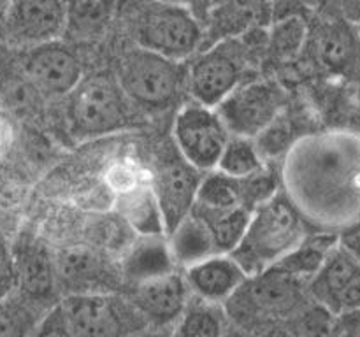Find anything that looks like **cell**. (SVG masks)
I'll list each match as a JSON object with an SVG mask.
<instances>
[{
	"mask_svg": "<svg viewBox=\"0 0 360 337\" xmlns=\"http://www.w3.org/2000/svg\"><path fill=\"white\" fill-rule=\"evenodd\" d=\"M290 202L299 213L329 225L360 220V136L309 137L288 160Z\"/></svg>",
	"mask_w": 360,
	"mask_h": 337,
	"instance_id": "cell-1",
	"label": "cell"
},
{
	"mask_svg": "<svg viewBox=\"0 0 360 337\" xmlns=\"http://www.w3.org/2000/svg\"><path fill=\"white\" fill-rule=\"evenodd\" d=\"M123 16L139 48L171 60L188 58L202 41L192 9L167 0H127Z\"/></svg>",
	"mask_w": 360,
	"mask_h": 337,
	"instance_id": "cell-2",
	"label": "cell"
},
{
	"mask_svg": "<svg viewBox=\"0 0 360 337\" xmlns=\"http://www.w3.org/2000/svg\"><path fill=\"white\" fill-rule=\"evenodd\" d=\"M301 213L288 197H267L250 214L241 241L231 253L248 276L262 272L302 241Z\"/></svg>",
	"mask_w": 360,
	"mask_h": 337,
	"instance_id": "cell-3",
	"label": "cell"
},
{
	"mask_svg": "<svg viewBox=\"0 0 360 337\" xmlns=\"http://www.w3.org/2000/svg\"><path fill=\"white\" fill-rule=\"evenodd\" d=\"M67 97V118L77 136H104L129 123V98L115 76L94 74L83 77Z\"/></svg>",
	"mask_w": 360,
	"mask_h": 337,
	"instance_id": "cell-4",
	"label": "cell"
},
{
	"mask_svg": "<svg viewBox=\"0 0 360 337\" xmlns=\"http://www.w3.org/2000/svg\"><path fill=\"white\" fill-rule=\"evenodd\" d=\"M301 281L276 267L246 277L225 304L239 325H273L271 319L292 315L301 304Z\"/></svg>",
	"mask_w": 360,
	"mask_h": 337,
	"instance_id": "cell-5",
	"label": "cell"
},
{
	"mask_svg": "<svg viewBox=\"0 0 360 337\" xmlns=\"http://www.w3.org/2000/svg\"><path fill=\"white\" fill-rule=\"evenodd\" d=\"M115 77L129 100L144 107H164L178 97L185 72L178 60L137 46L120 58Z\"/></svg>",
	"mask_w": 360,
	"mask_h": 337,
	"instance_id": "cell-6",
	"label": "cell"
},
{
	"mask_svg": "<svg viewBox=\"0 0 360 337\" xmlns=\"http://www.w3.org/2000/svg\"><path fill=\"white\" fill-rule=\"evenodd\" d=\"M174 139L179 154L190 165L200 172H211L218 167L231 133L217 109L192 102L176 116Z\"/></svg>",
	"mask_w": 360,
	"mask_h": 337,
	"instance_id": "cell-7",
	"label": "cell"
},
{
	"mask_svg": "<svg viewBox=\"0 0 360 337\" xmlns=\"http://www.w3.org/2000/svg\"><path fill=\"white\" fill-rule=\"evenodd\" d=\"M283 102L280 88L271 83L238 84L220 104L217 112L236 137L259 136L276 119Z\"/></svg>",
	"mask_w": 360,
	"mask_h": 337,
	"instance_id": "cell-8",
	"label": "cell"
},
{
	"mask_svg": "<svg viewBox=\"0 0 360 337\" xmlns=\"http://www.w3.org/2000/svg\"><path fill=\"white\" fill-rule=\"evenodd\" d=\"M243 69L245 51L238 41L220 42L200 55L186 77L195 102L217 107L238 86Z\"/></svg>",
	"mask_w": 360,
	"mask_h": 337,
	"instance_id": "cell-9",
	"label": "cell"
},
{
	"mask_svg": "<svg viewBox=\"0 0 360 337\" xmlns=\"http://www.w3.org/2000/svg\"><path fill=\"white\" fill-rule=\"evenodd\" d=\"M69 18V0H9L4 27L11 41L27 46L58 41Z\"/></svg>",
	"mask_w": 360,
	"mask_h": 337,
	"instance_id": "cell-10",
	"label": "cell"
},
{
	"mask_svg": "<svg viewBox=\"0 0 360 337\" xmlns=\"http://www.w3.org/2000/svg\"><path fill=\"white\" fill-rule=\"evenodd\" d=\"M309 291L316 304L334 315L360 309V258L354 251L334 248L319 272L311 277Z\"/></svg>",
	"mask_w": 360,
	"mask_h": 337,
	"instance_id": "cell-11",
	"label": "cell"
},
{
	"mask_svg": "<svg viewBox=\"0 0 360 337\" xmlns=\"http://www.w3.org/2000/svg\"><path fill=\"white\" fill-rule=\"evenodd\" d=\"M199 172L183 157L167 158L158 167L153 193L164 221V230L167 234L174 230L179 221L192 211L197 190L202 181Z\"/></svg>",
	"mask_w": 360,
	"mask_h": 337,
	"instance_id": "cell-12",
	"label": "cell"
},
{
	"mask_svg": "<svg viewBox=\"0 0 360 337\" xmlns=\"http://www.w3.org/2000/svg\"><path fill=\"white\" fill-rule=\"evenodd\" d=\"M23 70L32 84L48 95H69L83 79V67L76 53L58 41L30 46Z\"/></svg>",
	"mask_w": 360,
	"mask_h": 337,
	"instance_id": "cell-13",
	"label": "cell"
},
{
	"mask_svg": "<svg viewBox=\"0 0 360 337\" xmlns=\"http://www.w3.org/2000/svg\"><path fill=\"white\" fill-rule=\"evenodd\" d=\"M60 305L74 337H125V318L109 293H70Z\"/></svg>",
	"mask_w": 360,
	"mask_h": 337,
	"instance_id": "cell-14",
	"label": "cell"
},
{
	"mask_svg": "<svg viewBox=\"0 0 360 337\" xmlns=\"http://www.w3.org/2000/svg\"><path fill=\"white\" fill-rule=\"evenodd\" d=\"M132 300L144 318L167 325L178 319L188 305V284L185 276L165 270L137 281Z\"/></svg>",
	"mask_w": 360,
	"mask_h": 337,
	"instance_id": "cell-15",
	"label": "cell"
},
{
	"mask_svg": "<svg viewBox=\"0 0 360 337\" xmlns=\"http://www.w3.org/2000/svg\"><path fill=\"white\" fill-rule=\"evenodd\" d=\"M248 274L231 255H211L188 265L186 284L210 304L227 302L246 281Z\"/></svg>",
	"mask_w": 360,
	"mask_h": 337,
	"instance_id": "cell-16",
	"label": "cell"
},
{
	"mask_svg": "<svg viewBox=\"0 0 360 337\" xmlns=\"http://www.w3.org/2000/svg\"><path fill=\"white\" fill-rule=\"evenodd\" d=\"M190 213L206 225L218 255H231L245 234L252 209L246 206L207 207L195 202Z\"/></svg>",
	"mask_w": 360,
	"mask_h": 337,
	"instance_id": "cell-17",
	"label": "cell"
},
{
	"mask_svg": "<svg viewBox=\"0 0 360 337\" xmlns=\"http://www.w3.org/2000/svg\"><path fill=\"white\" fill-rule=\"evenodd\" d=\"M55 270L72 293H95L108 279L104 265L91 251L69 249L56 260Z\"/></svg>",
	"mask_w": 360,
	"mask_h": 337,
	"instance_id": "cell-18",
	"label": "cell"
},
{
	"mask_svg": "<svg viewBox=\"0 0 360 337\" xmlns=\"http://www.w3.org/2000/svg\"><path fill=\"white\" fill-rule=\"evenodd\" d=\"M14 277L20 279L21 293L30 300H46L55 286V265L41 246H25L18 255Z\"/></svg>",
	"mask_w": 360,
	"mask_h": 337,
	"instance_id": "cell-19",
	"label": "cell"
},
{
	"mask_svg": "<svg viewBox=\"0 0 360 337\" xmlns=\"http://www.w3.org/2000/svg\"><path fill=\"white\" fill-rule=\"evenodd\" d=\"M171 235V251L186 267L211 255H218L206 225L193 213L183 218Z\"/></svg>",
	"mask_w": 360,
	"mask_h": 337,
	"instance_id": "cell-20",
	"label": "cell"
},
{
	"mask_svg": "<svg viewBox=\"0 0 360 337\" xmlns=\"http://www.w3.org/2000/svg\"><path fill=\"white\" fill-rule=\"evenodd\" d=\"M333 241L326 237H313L302 239L294 249L281 256L274 265L283 272L292 274V276L304 279V277H313L319 272L320 267L323 265L329 253L333 251Z\"/></svg>",
	"mask_w": 360,
	"mask_h": 337,
	"instance_id": "cell-21",
	"label": "cell"
},
{
	"mask_svg": "<svg viewBox=\"0 0 360 337\" xmlns=\"http://www.w3.org/2000/svg\"><path fill=\"white\" fill-rule=\"evenodd\" d=\"M320 56L329 67L336 70H347L354 65L360 51L359 35L347 25H330L320 35Z\"/></svg>",
	"mask_w": 360,
	"mask_h": 337,
	"instance_id": "cell-22",
	"label": "cell"
},
{
	"mask_svg": "<svg viewBox=\"0 0 360 337\" xmlns=\"http://www.w3.org/2000/svg\"><path fill=\"white\" fill-rule=\"evenodd\" d=\"M245 179L231 178L220 171L210 174L200 181L195 202L207 207H248L246 199L250 193L245 188Z\"/></svg>",
	"mask_w": 360,
	"mask_h": 337,
	"instance_id": "cell-23",
	"label": "cell"
},
{
	"mask_svg": "<svg viewBox=\"0 0 360 337\" xmlns=\"http://www.w3.org/2000/svg\"><path fill=\"white\" fill-rule=\"evenodd\" d=\"M30 302L34 300L14 290L0 298V337H32L37 325Z\"/></svg>",
	"mask_w": 360,
	"mask_h": 337,
	"instance_id": "cell-24",
	"label": "cell"
},
{
	"mask_svg": "<svg viewBox=\"0 0 360 337\" xmlns=\"http://www.w3.org/2000/svg\"><path fill=\"white\" fill-rule=\"evenodd\" d=\"M262 167V160L257 147L246 137H231L218 161V171L231 178H252Z\"/></svg>",
	"mask_w": 360,
	"mask_h": 337,
	"instance_id": "cell-25",
	"label": "cell"
},
{
	"mask_svg": "<svg viewBox=\"0 0 360 337\" xmlns=\"http://www.w3.org/2000/svg\"><path fill=\"white\" fill-rule=\"evenodd\" d=\"M123 211L130 223L143 234L157 235L164 230V221L153 190H134L127 193L123 199Z\"/></svg>",
	"mask_w": 360,
	"mask_h": 337,
	"instance_id": "cell-26",
	"label": "cell"
},
{
	"mask_svg": "<svg viewBox=\"0 0 360 337\" xmlns=\"http://www.w3.org/2000/svg\"><path fill=\"white\" fill-rule=\"evenodd\" d=\"M292 330L297 337H340L336 315L316 302L297 312Z\"/></svg>",
	"mask_w": 360,
	"mask_h": 337,
	"instance_id": "cell-27",
	"label": "cell"
},
{
	"mask_svg": "<svg viewBox=\"0 0 360 337\" xmlns=\"http://www.w3.org/2000/svg\"><path fill=\"white\" fill-rule=\"evenodd\" d=\"M207 304L186 305L181 315L179 337H221L225 326L220 315Z\"/></svg>",
	"mask_w": 360,
	"mask_h": 337,
	"instance_id": "cell-28",
	"label": "cell"
},
{
	"mask_svg": "<svg viewBox=\"0 0 360 337\" xmlns=\"http://www.w3.org/2000/svg\"><path fill=\"white\" fill-rule=\"evenodd\" d=\"M306 25L302 23L301 18H287V20L280 21L276 27L273 28L271 34V48L276 58L290 60L301 51L302 44L306 41Z\"/></svg>",
	"mask_w": 360,
	"mask_h": 337,
	"instance_id": "cell-29",
	"label": "cell"
},
{
	"mask_svg": "<svg viewBox=\"0 0 360 337\" xmlns=\"http://www.w3.org/2000/svg\"><path fill=\"white\" fill-rule=\"evenodd\" d=\"M169 265L167 249L157 244H148L141 248L136 255L132 256V262L129 263L130 274L137 276V281L144 277L155 276V274L165 272Z\"/></svg>",
	"mask_w": 360,
	"mask_h": 337,
	"instance_id": "cell-30",
	"label": "cell"
},
{
	"mask_svg": "<svg viewBox=\"0 0 360 337\" xmlns=\"http://www.w3.org/2000/svg\"><path fill=\"white\" fill-rule=\"evenodd\" d=\"M32 337H74L63 316L62 305L49 309L48 315L37 323Z\"/></svg>",
	"mask_w": 360,
	"mask_h": 337,
	"instance_id": "cell-31",
	"label": "cell"
},
{
	"mask_svg": "<svg viewBox=\"0 0 360 337\" xmlns=\"http://www.w3.org/2000/svg\"><path fill=\"white\" fill-rule=\"evenodd\" d=\"M340 337H360V309L336 315Z\"/></svg>",
	"mask_w": 360,
	"mask_h": 337,
	"instance_id": "cell-32",
	"label": "cell"
},
{
	"mask_svg": "<svg viewBox=\"0 0 360 337\" xmlns=\"http://www.w3.org/2000/svg\"><path fill=\"white\" fill-rule=\"evenodd\" d=\"M16 279L14 277V258L11 253L9 242L0 232V281Z\"/></svg>",
	"mask_w": 360,
	"mask_h": 337,
	"instance_id": "cell-33",
	"label": "cell"
},
{
	"mask_svg": "<svg viewBox=\"0 0 360 337\" xmlns=\"http://www.w3.org/2000/svg\"><path fill=\"white\" fill-rule=\"evenodd\" d=\"M260 337H297V336H295V332L292 330V326L273 323V325H269L266 330H264Z\"/></svg>",
	"mask_w": 360,
	"mask_h": 337,
	"instance_id": "cell-34",
	"label": "cell"
},
{
	"mask_svg": "<svg viewBox=\"0 0 360 337\" xmlns=\"http://www.w3.org/2000/svg\"><path fill=\"white\" fill-rule=\"evenodd\" d=\"M221 337H250V333L246 332V330L239 329L238 325H227L225 326L224 333H221Z\"/></svg>",
	"mask_w": 360,
	"mask_h": 337,
	"instance_id": "cell-35",
	"label": "cell"
},
{
	"mask_svg": "<svg viewBox=\"0 0 360 337\" xmlns=\"http://www.w3.org/2000/svg\"><path fill=\"white\" fill-rule=\"evenodd\" d=\"M13 284H14V279L0 281V298H4L11 290H13Z\"/></svg>",
	"mask_w": 360,
	"mask_h": 337,
	"instance_id": "cell-36",
	"label": "cell"
},
{
	"mask_svg": "<svg viewBox=\"0 0 360 337\" xmlns=\"http://www.w3.org/2000/svg\"><path fill=\"white\" fill-rule=\"evenodd\" d=\"M167 2H174V4H181V6H186L188 9H192V6L195 4V6H200V4L207 2V0H167ZM193 11V9H192Z\"/></svg>",
	"mask_w": 360,
	"mask_h": 337,
	"instance_id": "cell-37",
	"label": "cell"
},
{
	"mask_svg": "<svg viewBox=\"0 0 360 337\" xmlns=\"http://www.w3.org/2000/svg\"><path fill=\"white\" fill-rule=\"evenodd\" d=\"M7 2H9V0H0V6L6 7V4H7Z\"/></svg>",
	"mask_w": 360,
	"mask_h": 337,
	"instance_id": "cell-38",
	"label": "cell"
},
{
	"mask_svg": "<svg viewBox=\"0 0 360 337\" xmlns=\"http://www.w3.org/2000/svg\"><path fill=\"white\" fill-rule=\"evenodd\" d=\"M359 32H360V30H359Z\"/></svg>",
	"mask_w": 360,
	"mask_h": 337,
	"instance_id": "cell-39",
	"label": "cell"
}]
</instances>
